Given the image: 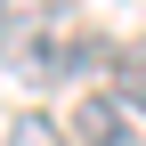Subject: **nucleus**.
I'll list each match as a JSON object with an SVG mask.
<instances>
[{"instance_id":"obj_1","label":"nucleus","mask_w":146,"mask_h":146,"mask_svg":"<svg viewBox=\"0 0 146 146\" xmlns=\"http://www.w3.org/2000/svg\"><path fill=\"white\" fill-rule=\"evenodd\" d=\"M0 57H8L16 81L57 89V81H81V73H106L114 41L98 25H81L73 8H0Z\"/></svg>"},{"instance_id":"obj_2","label":"nucleus","mask_w":146,"mask_h":146,"mask_svg":"<svg viewBox=\"0 0 146 146\" xmlns=\"http://www.w3.org/2000/svg\"><path fill=\"white\" fill-rule=\"evenodd\" d=\"M73 146H146V138H138V114L122 98H81L73 106Z\"/></svg>"},{"instance_id":"obj_3","label":"nucleus","mask_w":146,"mask_h":146,"mask_svg":"<svg viewBox=\"0 0 146 146\" xmlns=\"http://www.w3.org/2000/svg\"><path fill=\"white\" fill-rule=\"evenodd\" d=\"M114 98L130 106V114H146V33L114 41Z\"/></svg>"},{"instance_id":"obj_4","label":"nucleus","mask_w":146,"mask_h":146,"mask_svg":"<svg viewBox=\"0 0 146 146\" xmlns=\"http://www.w3.org/2000/svg\"><path fill=\"white\" fill-rule=\"evenodd\" d=\"M0 146H73V130H57V122L49 114H8V130H0Z\"/></svg>"}]
</instances>
